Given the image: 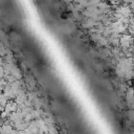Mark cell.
Listing matches in <instances>:
<instances>
[]
</instances>
